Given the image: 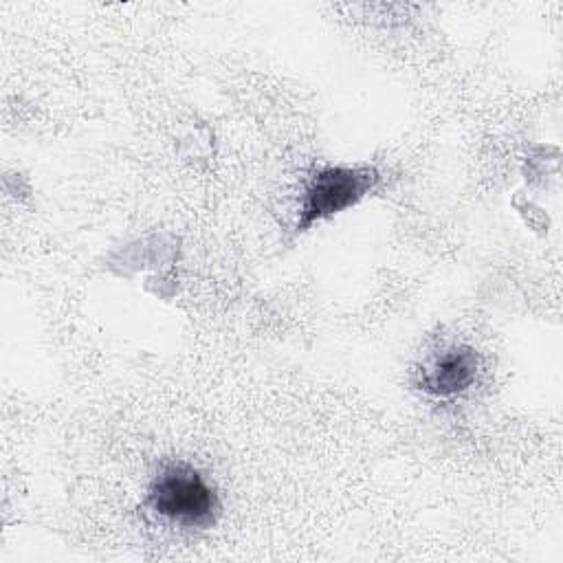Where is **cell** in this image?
Here are the masks:
<instances>
[{"mask_svg":"<svg viewBox=\"0 0 563 563\" xmlns=\"http://www.w3.org/2000/svg\"><path fill=\"white\" fill-rule=\"evenodd\" d=\"M380 180L372 165H325L306 180L297 207V231L328 220L363 200Z\"/></svg>","mask_w":563,"mask_h":563,"instance_id":"2","label":"cell"},{"mask_svg":"<svg viewBox=\"0 0 563 563\" xmlns=\"http://www.w3.org/2000/svg\"><path fill=\"white\" fill-rule=\"evenodd\" d=\"M147 506L165 521L187 530L211 528L222 508L211 482L187 462L165 464L154 475L147 488Z\"/></svg>","mask_w":563,"mask_h":563,"instance_id":"1","label":"cell"},{"mask_svg":"<svg viewBox=\"0 0 563 563\" xmlns=\"http://www.w3.org/2000/svg\"><path fill=\"white\" fill-rule=\"evenodd\" d=\"M479 374V354L471 345H451L433 354L418 369L416 385L435 398L464 394Z\"/></svg>","mask_w":563,"mask_h":563,"instance_id":"3","label":"cell"}]
</instances>
